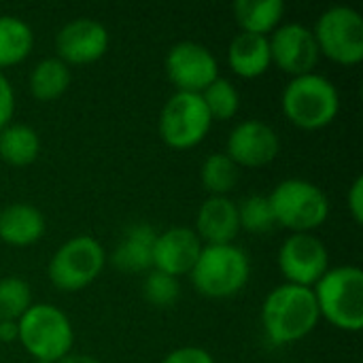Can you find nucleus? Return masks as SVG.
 Returning <instances> with one entry per match:
<instances>
[{
    "label": "nucleus",
    "mask_w": 363,
    "mask_h": 363,
    "mask_svg": "<svg viewBox=\"0 0 363 363\" xmlns=\"http://www.w3.org/2000/svg\"><path fill=\"white\" fill-rule=\"evenodd\" d=\"M143 296L155 308H170L181 298L179 279L160 270H149L143 283Z\"/></svg>",
    "instance_id": "cd10ccee"
},
{
    "label": "nucleus",
    "mask_w": 363,
    "mask_h": 363,
    "mask_svg": "<svg viewBox=\"0 0 363 363\" xmlns=\"http://www.w3.org/2000/svg\"><path fill=\"white\" fill-rule=\"evenodd\" d=\"M32 363H49V362H32Z\"/></svg>",
    "instance_id": "72a5a7b5"
},
{
    "label": "nucleus",
    "mask_w": 363,
    "mask_h": 363,
    "mask_svg": "<svg viewBox=\"0 0 363 363\" xmlns=\"http://www.w3.org/2000/svg\"><path fill=\"white\" fill-rule=\"evenodd\" d=\"M347 208L357 225L363 223V177H355L347 191Z\"/></svg>",
    "instance_id": "7c9ffc66"
},
{
    "label": "nucleus",
    "mask_w": 363,
    "mask_h": 363,
    "mask_svg": "<svg viewBox=\"0 0 363 363\" xmlns=\"http://www.w3.org/2000/svg\"><path fill=\"white\" fill-rule=\"evenodd\" d=\"M240 179V168L225 155V151L211 153L200 168V181L202 187L208 191V196H228L236 189Z\"/></svg>",
    "instance_id": "b1692460"
},
{
    "label": "nucleus",
    "mask_w": 363,
    "mask_h": 363,
    "mask_svg": "<svg viewBox=\"0 0 363 363\" xmlns=\"http://www.w3.org/2000/svg\"><path fill=\"white\" fill-rule=\"evenodd\" d=\"M166 74L174 91L202 94L219 77V62L206 45L181 40L166 53Z\"/></svg>",
    "instance_id": "9b49d317"
},
{
    "label": "nucleus",
    "mask_w": 363,
    "mask_h": 363,
    "mask_svg": "<svg viewBox=\"0 0 363 363\" xmlns=\"http://www.w3.org/2000/svg\"><path fill=\"white\" fill-rule=\"evenodd\" d=\"M47 230L45 215L28 202H13L0 211V240L11 247H32Z\"/></svg>",
    "instance_id": "a211bd4d"
},
{
    "label": "nucleus",
    "mask_w": 363,
    "mask_h": 363,
    "mask_svg": "<svg viewBox=\"0 0 363 363\" xmlns=\"http://www.w3.org/2000/svg\"><path fill=\"white\" fill-rule=\"evenodd\" d=\"M268 202L277 225L291 234H315L330 217V198L313 181L285 179L270 194Z\"/></svg>",
    "instance_id": "39448f33"
},
{
    "label": "nucleus",
    "mask_w": 363,
    "mask_h": 363,
    "mask_svg": "<svg viewBox=\"0 0 363 363\" xmlns=\"http://www.w3.org/2000/svg\"><path fill=\"white\" fill-rule=\"evenodd\" d=\"M285 2L283 0H236L234 19L240 32L270 36L283 21Z\"/></svg>",
    "instance_id": "aec40b11"
},
{
    "label": "nucleus",
    "mask_w": 363,
    "mask_h": 363,
    "mask_svg": "<svg viewBox=\"0 0 363 363\" xmlns=\"http://www.w3.org/2000/svg\"><path fill=\"white\" fill-rule=\"evenodd\" d=\"M19 342L34 362L57 363L74 347V328L64 311L49 302L32 304L17 321Z\"/></svg>",
    "instance_id": "423d86ee"
},
{
    "label": "nucleus",
    "mask_w": 363,
    "mask_h": 363,
    "mask_svg": "<svg viewBox=\"0 0 363 363\" xmlns=\"http://www.w3.org/2000/svg\"><path fill=\"white\" fill-rule=\"evenodd\" d=\"M321 315L313 289L283 283L274 287L262 304V328L277 347L304 340L319 325Z\"/></svg>",
    "instance_id": "f257e3e1"
},
{
    "label": "nucleus",
    "mask_w": 363,
    "mask_h": 363,
    "mask_svg": "<svg viewBox=\"0 0 363 363\" xmlns=\"http://www.w3.org/2000/svg\"><path fill=\"white\" fill-rule=\"evenodd\" d=\"M34 47L32 28L17 15H0V72L21 64Z\"/></svg>",
    "instance_id": "5701e85b"
},
{
    "label": "nucleus",
    "mask_w": 363,
    "mask_h": 363,
    "mask_svg": "<svg viewBox=\"0 0 363 363\" xmlns=\"http://www.w3.org/2000/svg\"><path fill=\"white\" fill-rule=\"evenodd\" d=\"M155 238H157V232L149 223L130 225L111 255L113 266L125 274H143V272L153 270Z\"/></svg>",
    "instance_id": "f3484780"
},
{
    "label": "nucleus",
    "mask_w": 363,
    "mask_h": 363,
    "mask_svg": "<svg viewBox=\"0 0 363 363\" xmlns=\"http://www.w3.org/2000/svg\"><path fill=\"white\" fill-rule=\"evenodd\" d=\"M213 119L202 102L200 94L174 91L160 113V136L177 151H187L198 147L211 132Z\"/></svg>",
    "instance_id": "1a4fd4ad"
},
{
    "label": "nucleus",
    "mask_w": 363,
    "mask_h": 363,
    "mask_svg": "<svg viewBox=\"0 0 363 363\" xmlns=\"http://www.w3.org/2000/svg\"><path fill=\"white\" fill-rule=\"evenodd\" d=\"M72 81V70L60 57H45L40 60L30 72V94L38 102H53L66 94Z\"/></svg>",
    "instance_id": "412c9836"
},
{
    "label": "nucleus",
    "mask_w": 363,
    "mask_h": 363,
    "mask_svg": "<svg viewBox=\"0 0 363 363\" xmlns=\"http://www.w3.org/2000/svg\"><path fill=\"white\" fill-rule=\"evenodd\" d=\"M19 338L17 321H0V342H15Z\"/></svg>",
    "instance_id": "2f4dec72"
},
{
    "label": "nucleus",
    "mask_w": 363,
    "mask_h": 363,
    "mask_svg": "<svg viewBox=\"0 0 363 363\" xmlns=\"http://www.w3.org/2000/svg\"><path fill=\"white\" fill-rule=\"evenodd\" d=\"M40 155V136L32 125L9 123L0 130V160L9 166H30Z\"/></svg>",
    "instance_id": "4be33fe9"
},
{
    "label": "nucleus",
    "mask_w": 363,
    "mask_h": 363,
    "mask_svg": "<svg viewBox=\"0 0 363 363\" xmlns=\"http://www.w3.org/2000/svg\"><path fill=\"white\" fill-rule=\"evenodd\" d=\"M268 45L272 64L291 77L315 72V66L321 57L313 28L298 21L281 23L268 36Z\"/></svg>",
    "instance_id": "ddd939ff"
},
{
    "label": "nucleus",
    "mask_w": 363,
    "mask_h": 363,
    "mask_svg": "<svg viewBox=\"0 0 363 363\" xmlns=\"http://www.w3.org/2000/svg\"><path fill=\"white\" fill-rule=\"evenodd\" d=\"M283 115L300 130H323L340 113V94L334 81L319 72L291 77L281 96Z\"/></svg>",
    "instance_id": "f03ea898"
},
{
    "label": "nucleus",
    "mask_w": 363,
    "mask_h": 363,
    "mask_svg": "<svg viewBox=\"0 0 363 363\" xmlns=\"http://www.w3.org/2000/svg\"><path fill=\"white\" fill-rule=\"evenodd\" d=\"M189 277L196 291L204 298L225 300L247 287L251 279V259L236 242L204 245Z\"/></svg>",
    "instance_id": "20e7f679"
},
{
    "label": "nucleus",
    "mask_w": 363,
    "mask_h": 363,
    "mask_svg": "<svg viewBox=\"0 0 363 363\" xmlns=\"http://www.w3.org/2000/svg\"><path fill=\"white\" fill-rule=\"evenodd\" d=\"M57 363H100L96 357H91V355H85V353H68L64 359H60Z\"/></svg>",
    "instance_id": "473e14b6"
},
{
    "label": "nucleus",
    "mask_w": 363,
    "mask_h": 363,
    "mask_svg": "<svg viewBox=\"0 0 363 363\" xmlns=\"http://www.w3.org/2000/svg\"><path fill=\"white\" fill-rule=\"evenodd\" d=\"M228 64L242 79H257L272 66L268 36L238 32L228 47Z\"/></svg>",
    "instance_id": "6ab92c4d"
},
{
    "label": "nucleus",
    "mask_w": 363,
    "mask_h": 363,
    "mask_svg": "<svg viewBox=\"0 0 363 363\" xmlns=\"http://www.w3.org/2000/svg\"><path fill=\"white\" fill-rule=\"evenodd\" d=\"M281 153V138L272 125L259 119L236 123L225 143V155L238 168H264Z\"/></svg>",
    "instance_id": "4468645a"
},
{
    "label": "nucleus",
    "mask_w": 363,
    "mask_h": 363,
    "mask_svg": "<svg viewBox=\"0 0 363 363\" xmlns=\"http://www.w3.org/2000/svg\"><path fill=\"white\" fill-rule=\"evenodd\" d=\"M202 240L194 228L177 225L157 234L153 247V270L170 274L174 279L189 274L200 257Z\"/></svg>",
    "instance_id": "2eb2a0df"
},
{
    "label": "nucleus",
    "mask_w": 363,
    "mask_h": 363,
    "mask_svg": "<svg viewBox=\"0 0 363 363\" xmlns=\"http://www.w3.org/2000/svg\"><path fill=\"white\" fill-rule=\"evenodd\" d=\"M194 232L202 245H232L240 234L236 202L228 196H208L198 208Z\"/></svg>",
    "instance_id": "dca6fc26"
},
{
    "label": "nucleus",
    "mask_w": 363,
    "mask_h": 363,
    "mask_svg": "<svg viewBox=\"0 0 363 363\" xmlns=\"http://www.w3.org/2000/svg\"><path fill=\"white\" fill-rule=\"evenodd\" d=\"M32 304V289L23 279H0V321H19Z\"/></svg>",
    "instance_id": "a878e982"
},
{
    "label": "nucleus",
    "mask_w": 363,
    "mask_h": 363,
    "mask_svg": "<svg viewBox=\"0 0 363 363\" xmlns=\"http://www.w3.org/2000/svg\"><path fill=\"white\" fill-rule=\"evenodd\" d=\"M15 113V89L4 72H0V130L6 128Z\"/></svg>",
    "instance_id": "c756f323"
},
{
    "label": "nucleus",
    "mask_w": 363,
    "mask_h": 363,
    "mask_svg": "<svg viewBox=\"0 0 363 363\" xmlns=\"http://www.w3.org/2000/svg\"><path fill=\"white\" fill-rule=\"evenodd\" d=\"M160 363H215L213 355L202 347H179Z\"/></svg>",
    "instance_id": "c85d7f7f"
},
{
    "label": "nucleus",
    "mask_w": 363,
    "mask_h": 363,
    "mask_svg": "<svg viewBox=\"0 0 363 363\" xmlns=\"http://www.w3.org/2000/svg\"><path fill=\"white\" fill-rule=\"evenodd\" d=\"M321 319L336 330L357 334L363 328V270L359 266H334L313 287Z\"/></svg>",
    "instance_id": "7ed1b4c3"
},
{
    "label": "nucleus",
    "mask_w": 363,
    "mask_h": 363,
    "mask_svg": "<svg viewBox=\"0 0 363 363\" xmlns=\"http://www.w3.org/2000/svg\"><path fill=\"white\" fill-rule=\"evenodd\" d=\"M106 266L104 247L87 234L66 240L49 259L47 277L51 285L64 294H74L89 287Z\"/></svg>",
    "instance_id": "0eeeda50"
},
{
    "label": "nucleus",
    "mask_w": 363,
    "mask_h": 363,
    "mask_svg": "<svg viewBox=\"0 0 363 363\" xmlns=\"http://www.w3.org/2000/svg\"><path fill=\"white\" fill-rule=\"evenodd\" d=\"M236 206H238L240 230H247L251 234H268V232H272L277 228L268 196L251 194Z\"/></svg>",
    "instance_id": "bb28decb"
},
{
    "label": "nucleus",
    "mask_w": 363,
    "mask_h": 363,
    "mask_svg": "<svg viewBox=\"0 0 363 363\" xmlns=\"http://www.w3.org/2000/svg\"><path fill=\"white\" fill-rule=\"evenodd\" d=\"M319 53L340 66H357L363 60V17L353 6L325 9L313 28Z\"/></svg>",
    "instance_id": "6e6552de"
},
{
    "label": "nucleus",
    "mask_w": 363,
    "mask_h": 363,
    "mask_svg": "<svg viewBox=\"0 0 363 363\" xmlns=\"http://www.w3.org/2000/svg\"><path fill=\"white\" fill-rule=\"evenodd\" d=\"M111 47L108 28L91 17H77L64 23L55 34V57L68 66L94 64Z\"/></svg>",
    "instance_id": "f8f14e48"
},
{
    "label": "nucleus",
    "mask_w": 363,
    "mask_h": 363,
    "mask_svg": "<svg viewBox=\"0 0 363 363\" xmlns=\"http://www.w3.org/2000/svg\"><path fill=\"white\" fill-rule=\"evenodd\" d=\"M200 96L213 121H228L236 117L240 108V94L236 85L225 77H217Z\"/></svg>",
    "instance_id": "393cba45"
},
{
    "label": "nucleus",
    "mask_w": 363,
    "mask_h": 363,
    "mask_svg": "<svg viewBox=\"0 0 363 363\" xmlns=\"http://www.w3.org/2000/svg\"><path fill=\"white\" fill-rule=\"evenodd\" d=\"M279 270L285 283L313 289L332 268L325 242L315 234H289L279 249Z\"/></svg>",
    "instance_id": "9d476101"
}]
</instances>
